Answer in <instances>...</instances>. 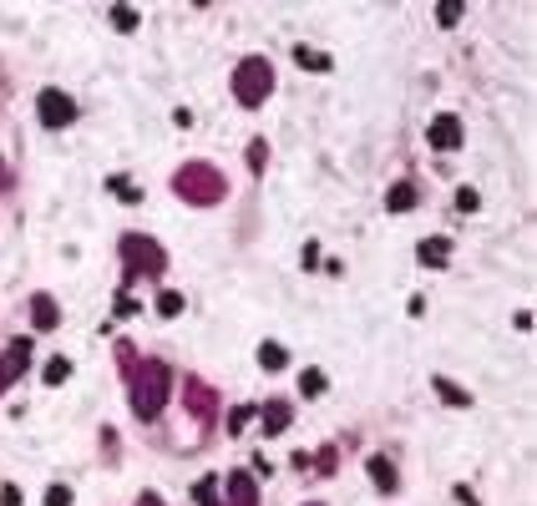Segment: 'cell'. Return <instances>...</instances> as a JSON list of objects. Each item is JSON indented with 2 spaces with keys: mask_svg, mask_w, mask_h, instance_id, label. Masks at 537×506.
Instances as JSON below:
<instances>
[{
  "mask_svg": "<svg viewBox=\"0 0 537 506\" xmlns=\"http://www.w3.org/2000/svg\"><path fill=\"white\" fill-rule=\"evenodd\" d=\"M436 20H441V26H456V20H461V6H441Z\"/></svg>",
  "mask_w": 537,
  "mask_h": 506,
  "instance_id": "cell-24",
  "label": "cell"
},
{
  "mask_svg": "<svg viewBox=\"0 0 537 506\" xmlns=\"http://www.w3.org/2000/svg\"><path fill=\"white\" fill-rule=\"evenodd\" d=\"M233 96H239V101H249V107H259V101L269 96V66H264L259 56H253V61H244V66L233 71Z\"/></svg>",
  "mask_w": 537,
  "mask_h": 506,
  "instance_id": "cell-2",
  "label": "cell"
},
{
  "mask_svg": "<svg viewBox=\"0 0 537 506\" xmlns=\"http://www.w3.org/2000/svg\"><path fill=\"white\" fill-rule=\"evenodd\" d=\"M249 420H253V405H249V410H233V420H228V426H233V431H244Z\"/></svg>",
  "mask_w": 537,
  "mask_h": 506,
  "instance_id": "cell-25",
  "label": "cell"
},
{
  "mask_svg": "<svg viewBox=\"0 0 537 506\" xmlns=\"http://www.w3.org/2000/svg\"><path fill=\"white\" fill-rule=\"evenodd\" d=\"M370 476L380 481V491H396V471H391V461H385V456H370Z\"/></svg>",
  "mask_w": 537,
  "mask_h": 506,
  "instance_id": "cell-7",
  "label": "cell"
},
{
  "mask_svg": "<svg viewBox=\"0 0 537 506\" xmlns=\"http://www.w3.org/2000/svg\"><path fill=\"white\" fill-rule=\"evenodd\" d=\"M122 259H132L137 268H158L162 253L153 248V238H122Z\"/></svg>",
  "mask_w": 537,
  "mask_h": 506,
  "instance_id": "cell-4",
  "label": "cell"
},
{
  "mask_svg": "<svg viewBox=\"0 0 537 506\" xmlns=\"http://www.w3.org/2000/svg\"><path fill=\"white\" fill-rule=\"evenodd\" d=\"M284 420H289V405H284V400H274V410L264 415V431L274 435V431H284Z\"/></svg>",
  "mask_w": 537,
  "mask_h": 506,
  "instance_id": "cell-12",
  "label": "cell"
},
{
  "mask_svg": "<svg viewBox=\"0 0 537 506\" xmlns=\"http://www.w3.org/2000/svg\"><path fill=\"white\" fill-rule=\"evenodd\" d=\"M112 193H117V198H127V203H137V187L127 182V178H112Z\"/></svg>",
  "mask_w": 537,
  "mask_h": 506,
  "instance_id": "cell-20",
  "label": "cell"
},
{
  "mask_svg": "<svg viewBox=\"0 0 537 506\" xmlns=\"http://www.w3.org/2000/svg\"><path fill=\"white\" fill-rule=\"evenodd\" d=\"M193 496H198V506H218V481H213V476H203L198 486H193Z\"/></svg>",
  "mask_w": 537,
  "mask_h": 506,
  "instance_id": "cell-11",
  "label": "cell"
},
{
  "mask_svg": "<svg viewBox=\"0 0 537 506\" xmlns=\"http://www.w3.org/2000/svg\"><path fill=\"white\" fill-rule=\"evenodd\" d=\"M456 208H461V213H477V193H471V187H461V193H456Z\"/></svg>",
  "mask_w": 537,
  "mask_h": 506,
  "instance_id": "cell-23",
  "label": "cell"
},
{
  "mask_svg": "<svg viewBox=\"0 0 537 506\" xmlns=\"http://www.w3.org/2000/svg\"><path fill=\"white\" fill-rule=\"evenodd\" d=\"M436 390L451 400V405H466V390H456V385H451V380H436Z\"/></svg>",
  "mask_w": 537,
  "mask_h": 506,
  "instance_id": "cell-18",
  "label": "cell"
},
{
  "mask_svg": "<svg viewBox=\"0 0 537 506\" xmlns=\"http://www.w3.org/2000/svg\"><path fill=\"white\" fill-rule=\"evenodd\" d=\"M299 390H305V395H319V390H325V375H319V370H305V380H299Z\"/></svg>",
  "mask_w": 537,
  "mask_h": 506,
  "instance_id": "cell-16",
  "label": "cell"
},
{
  "mask_svg": "<svg viewBox=\"0 0 537 506\" xmlns=\"http://www.w3.org/2000/svg\"><path fill=\"white\" fill-rule=\"evenodd\" d=\"M259 360H264V370H284V365H289V354L279 349V345H264V349H259Z\"/></svg>",
  "mask_w": 537,
  "mask_h": 506,
  "instance_id": "cell-13",
  "label": "cell"
},
{
  "mask_svg": "<svg viewBox=\"0 0 537 506\" xmlns=\"http://www.w3.org/2000/svg\"><path fill=\"white\" fill-rule=\"evenodd\" d=\"M446 253H451L446 238H426V243H421V263H446Z\"/></svg>",
  "mask_w": 537,
  "mask_h": 506,
  "instance_id": "cell-8",
  "label": "cell"
},
{
  "mask_svg": "<svg viewBox=\"0 0 537 506\" xmlns=\"http://www.w3.org/2000/svg\"><path fill=\"white\" fill-rule=\"evenodd\" d=\"M46 506H71V491H67V486H51V491H46Z\"/></svg>",
  "mask_w": 537,
  "mask_h": 506,
  "instance_id": "cell-22",
  "label": "cell"
},
{
  "mask_svg": "<svg viewBox=\"0 0 537 506\" xmlns=\"http://www.w3.org/2000/svg\"><path fill=\"white\" fill-rule=\"evenodd\" d=\"M228 486H233V501H239V506H253V481H249V471H239Z\"/></svg>",
  "mask_w": 537,
  "mask_h": 506,
  "instance_id": "cell-9",
  "label": "cell"
},
{
  "mask_svg": "<svg viewBox=\"0 0 537 506\" xmlns=\"http://www.w3.org/2000/svg\"><path fill=\"white\" fill-rule=\"evenodd\" d=\"M36 107H41V122H46V127H71L76 122V101L67 96V92H41V101H36Z\"/></svg>",
  "mask_w": 537,
  "mask_h": 506,
  "instance_id": "cell-3",
  "label": "cell"
},
{
  "mask_svg": "<svg viewBox=\"0 0 537 506\" xmlns=\"http://www.w3.org/2000/svg\"><path fill=\"white\" fill-rule=\"evenodd\" d=\"M299 56V66H309V71H330V56H319V51H294Z\"/></svg>",
  "mask_w": 537,
  "mask_h": 506,
  "instance_id": "cell-14",
  "label": "cell"
},
{
  "mask_svg": "<svg viewBox=\"0 0 537 506\" xmlns=\"http://www.w3.org/2000/svg\"><path fill=\"white\" fill-rule=\"evenodd\" d=\"M426 137H431V147H441V152H446V147H456V142H461V127H456V117H436Z\"/></svg>",
  "mask_w": 537,
  "mask_h": 506,
  "instance_id": "cell-5",
  "label": "cell"
},
{
  "mask_svg": "<svg viewBox=\"0 0 537 506\" xmlns=\"http://www.w3.org/2000/svg\"><path fill=\"white\" fill-rule=\"evenodd\" d=\"M67 375H71V360H51V365H46V380H51V385H61Z\"/></svg>",
  "mask_w": 537,
  "mask_h": 506,
  "instance_id": "cell-17",
  "label": "cell"
},
{
  "mask_svg": "<svg viewBox=\"0 0 537 506\" xmlns=\"http://www.w3.org/2000/svg\"><path fill=\"white\" fill-rule=\"evenodd\" d=\"M26 354H31V340H15V345H11V354L0 360V385H11V380L20 375V365H26Z\"/></svg>",
  "mask_w": 537,
  "mask_h": 506,
  "instance_id": "cell-6",
  "label": "cell"
},
{
  "mask_svg": "<svg viewBox=\"0 0 537 506\" xmlns=\"http://www.w3.org/2000/svg\"><path fill=\"white\" fill-rule=\"evenodd\" d=\"M167 365H147V370H137L132 375V400H137V415L142 420H153L162 405H167Z\"/></svg>",
  "mask_w": 537,
  "mask_h": 506,
  "instance_id": "cell-1",
  "label": "cell"
},
{
  "mask_svg": "<svg viewBox=\"0 0 537 506\" xmlns=\"http://www.w3.org/2000/svg\"><path fill=\"white\" fill-rule=\"evenodd\" d=\"M391 208H396V213H405V208H416V187H411V182L391 187Z\"/></svg>",
  "mask_w": 537,
  "mask_h": 506,
  "instance_id": "cell-10",
  "label": "cell"
},
{
  "mask_svg": "<svg viewBox=\"0 0 537 506\" xmlns=\"http://www.w3.org/2000/svg\"><path fill=\"white\" fill-rule=\"evenodd\" d=\"M112 20H117V26H122V31H132V26H137V10H127V6H117V10H112Z\"/></svg>",
  "mask_w": 537,
  "mask_h": 506,
  "instance_id": "cell-21",
  "label": "cell"
},
{
  "mask_svg": "<svg viewBox=\"0 0 537 506\" xmlns=\"http://www.w3.org/2000/svg\"><path fill=\"white\" fill-rule=\"evenodd\" d=\"M183 309V294H162V299H158V314H162V319H167V314H178Z\"/></svg>",
  "mask_w": 537,
  "mask_h": 506,
  "instance_id": "cell-19",
  "label": "cell"
},
{
  "mask_svg": "<svg viewBox=\"0 0 537 506\" xmlns=\"http://www.w3.org/2000/svg\"><path fill=\"white\" fill-rule=\"evenodd\" d=\"M36 324H41V329L56 324V304H51V299H36Z\"/></svg>",
  "mask_w": 537,
  "mask_h": 506,
  "instance_id": "cell-15",
  "label": "cell"
}]
</instances>
